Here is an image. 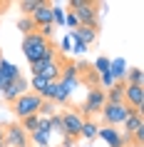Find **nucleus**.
<instances>
[{"label":"nucleus","instance_id":"f257e3e1","mask_svg":"<svg viewBox=\"0 0 144 147\" xmlns=\"http://www.w3.org/2000/svg\"><path fill=\"white\" fill-rule=\"evenodd\" d=\"M99 8H104V3H94V0H70L67 10H72L77 23L82 28L99 30Z\"/></svg>","mask_w":144,"mask_h":147},{"label":"nucleus","instance_id":"f03ea898","mask_svg":"<svg viewBox=\"0 0 144 147\" xmlns=\"http://www.w3.org/2000/svg\"><path fill=\"white\" fill-rule=\"evenodd\" d=\"M139 112L142 110H134V107H129V105H124V102H119V105L104 102V107L99 112V120H102V127H119L127 117L139 115Z\"/></svg>","mask_w":144,"mask_h":147},{"label":"nucleus","instance_id":"7ed1b4c3","mask_svg":"<svg viewBox=\"0 0 144 147\" xmlns=\"http://www.w3.org/2000/svg\"><path fill=\"white\" fill-rule=\"evenodd\" d=\"M50 45H52V40L42 38L38 30L30 32V35H25V38H23V55L27 57V65H32V62L42 60Z\"/></svg>","mask_w":144,"mask_h":147},{"label":"nucleus","instance_id":"20e7f679","mask_svg":"<svg viewBox=\"0 0 144 147\" xmlns=\"http://www.w3.org/2000/svg\"><path fill=\"white\" fill-rule=\"evenodd\" d=\"M104 102H107L104 100V90H102V87H90V90H87V97L82 100V105H75V110L84 117V120H92L94 115L102 112Z\"/></svg>","mask_w":144,"mask_h":147},{"label":"nucleus","instance_id":"39448f33","mask_svg":"<svg viewBox=\"0 0 144 147\" xmlns=\"http://www.w3.org/2000/svg\"><path fill=\"white\" fill-rule=\"evenodd\" d=\"M40 105H42V97H40L38 92H32V90H30V92L20 95V97L10 105V110H13L15 120H23V117H27V115H38Z\"/></svg>","mask_w":144,"mask_h":147},{"label":"nucleus","instance_id":"423d86ee","mask_svg":"<svg viewBox=\"0 0 144 147\" xmlns=\"http://www.w3.org/2000/svg\"><path fill=\"white\" fill-rule=\"evenodd\" d=\"M3 132H5V145H8V147H32L30 135L20 127L17 120H13V122H3Z\"/></svg>","mask_w":144,"mask_h":147},{"label":"nucleus","instance_id":"0eeeda50","mask_svg":"<svg viewBox=\"0 0 144 147\" xmlns=\"http://www.w3.org/2000/svg\"><path fill=\"white\" fill-rule=\"evenodd\" d=\"M60 117H62V137L80 140V130H82L84 117L80 115L75 107H70V110H65V112H60Z\"/></svg>","mask_w":144,"mask_h":147},{"label":"nucleus","instance_id":"6e6552de","mask_svg":"<svg viewBox=\"0 0 144 147\" xmlns=\"http://www.w3.org/2000/svg\"><path fill=\"white\" fill-rule=\"evenodd\" d=\"M75 65H77V82H80V85H87V90H90V87H99V75L94 72L92 62L80 60V62H75Z\"/></svg>","mask_w":144,"mask_h":147},{"label":"nucleus","instance_id":"1a4fd4ad","mask_svg":"<svg viewBox=\"0 0 144 147\" xmlns=\"http://www.w3.org/2000/svg\"><path fill=\"white\" fill-rule=\"evenodd\" d=\"M25 92H30V85H27V78L20 75L17 80H13V82L3 90V100L8 102V105H13V102H15L20 95H25Z\"/></svg>","mask_w":144,"mask_h":147},{"label":"nucleus","instance_id":"9d476101","mask_svg":"<svg viewBox=\"0 0 144 147\" xmlns=\"http://www.w3.org/2000/svg\"><path fill=\"white\" fill-rule=\"evenodd\" d=\"M20 75H23V72H20V67H17V65L8 62L5 57H0V92H3V90L13 82V80H17Z\"/></svg>","mask_w":144,"mask_h":147},{"label":"nucleus","instance_id":"9b49d317","mask_svg":"<svg viewBox=\"0 0 144 147\" xmlns=\"http://www.w3.org/2000/svg\"><path fill=\"white\" fill-rule=\"evenodd\" d=\"M30 20L35 23V28H47V25H52V3H47V0H42L40 3V8L35 10L30 15Z\"/></svg>","mask_w":144,"mask_h":147},{"label":"nucleus","instance_id":"f8f14e48","mask_svg":"<svg viewBox=\"0 0 144 147\" xmlns=\"http://www.w3.org/2000/svg\"><path fill=\"white\" fill-rule=\"evenodd\" d=\"M142 102H144V85H127L124 82V105L142 110Z\"/></svg>","mask_w":144,"mask_h":147},{"label":"nucleus","instance_id":"ddd939ff","mask_svg":"<svg viewBox=\"0 0 144 147\" xmlns=\"http://www.w3.org/2000/svg\"><path fill=\"white\" fill-rule=\"evenodd\" d=\"M97 137L104 142L107 147H124V137H122V130L117 127H99Z\"/></svg>","mask_w":144,"mask_h":147},{"label":"nucleus","instance_id":"4468645a","mask_svg":"<svg viewBox=\"0 0 144 147\" xmlns=\"http://www.w3.org/2000/svg\"><path fill=\"white\" fill-rule=\"evenodd\" d=\"M70 35H72L75 40H80V42L87 47V45H94V40H97L99 30H92V28H82V25H80L77 30H70Z\"/></svg>","mask_w":144,"mask_h":147},{"label":"nucleus","instance_id":"2eb2a0df","mask_svg":"<svg viewBox=\"0 0 144 147\" xmlns=\"http://www.w3.org/2000/svg\"><path fill=\"white\" fill-rule=\"evenodd\" d=\"M124 72H127V60L124 57L109 60V75H112L114 82H124Z\"/></svg>","mask_w":144,"mask_h":147},{"label":"nucleus","instance_id":"dca6fc26","mask_svg":"<svg viewBox=\"0 0 144 147\" xmlns=\"http://www.w3.org/2000/svg\"><path fill=\"white\" fill-rule=\"evenodd\" d=\"M122 127H124V135H134V132H139V130H144V117H142V112L139 115H132V117H127L124 122H122Z\"/></svg>","mask_w":144,"mask_h":147},{"label":"nucleus","instance_id":"f3484780","mask_svg":"<svg viewBox=\"0 0 144 147\" xmlns=\"http://www.w3.org/2000/svg\"><path fill=\"white\" fill-rule=\"evenodd\" d=\"M104 100L112 102V105H119L124 102V82H114L109 90H104Z\"/></svg>","mask_w":144,"mask_h":147},{"label":"nucleus","instance_id":"a211bd4d","mask_svg":"<svg viewBox=\"0 0 144 147\" xmlns=\"http://www.w3.org/2000/svg\"><path fill=\"white\" fill-rule=\"evenodd\" d=\"M97 130H99V125L94 122V120H84L82 122V130H80V140H94L97 137Z\"/></svg>","mask_w":144,"mask_h":147},{"label":"nucleus","instance_id":"6ab92c4d","mask_svg":"<svg viewBox=\"0 0 144 147\" xmlns=\"http://www.w3.org/2000/svg\"><path fill=\"white\" fill-rule=\"evenodd\" d=\"M124 82H127V85H144L142 67H127V72H124Z\"/></svg>","mask_w":144,"mask_h":147},{"label":"nucleus","instance_id":"aec40b11","mask_svg":"<svg viewBox=\"0 0 144 147\" xmlns=\"http://www.w3.org/2000/svg\"><path fill=\"white\" fill-rule=\"evenodd\" d=\"M40 3H42V0H20V3H17V8H20L23 18H30L32 13L40 8Z\"/></svg>","mask_w":144,"mask_h":147},{"label":"nucleus","instance_id":"412c9836","mask_svg":"<svg viewBox=\"0 0 144 147\" xmlns=\"http://www.w3.org/2000/svg\"><path fill=\"white\" fill-rule=\"evenodd\" d=\"M27 85H30V90H32V92H38V95H40V92H42V90H45L47 85H50V80H47L45 75H32Z\"/></svg>","mask_w":144,"mask_h":147},{"label":"nucleus","instance_id":"4be33fe9","mask_svg":"<svg viewBox=\"0 0 144 147\" xmlns=\"http://www.w3.org/2000/svg\"><path fill=\"white\" fill-rule=\"evenodd\" d=\"M30 142L38 147H50V132H42V130L30 132Z\"/></svg>","mask_w":144,"mask_h":147},{"label":"nucleus","instance_id":"5701e85b","mask_svg":"<svg viewBox=\"0 0 144 147\" xmlns=\"http://www.w3.org/2000/svg\"><path fill=\"white\" fill-rule=\"evenodd\" d=\"M17 122H20V127H23V130L27 132V135H30V132H35V130H38L40 117H38V115H27V117H23V120H17Z\"/></svg>","mask_w":144,"mask_h":147},{"label":"nucleus","instance_id":"b1692460","mask_svg":"<svg viewBox=\"0 0 144 147\" xmlns=\"http://www.w3.org/2000/svg\"><path fill=\"white\" fill-rule=\"evenodd\" d=\"M55 112H57V105L42 100V105H40V110H38V117H50V115H55Z\"/></svg>","mask_w":144,"mask_h":147},{"label":"nucleus","instance_id":"393cba45","mask_svg":"<svg viewBox=\"0 0 144 147\" xmlns=\"http://www.w3.org/2000/svg\"><path fill=\"white\" fill-rule=\"evenodd\" d=\"M17 30H23V35H30V32H35L38 28H35V23H32L30 18H20V20H17Z\"/></svg>","mask_w":144,"mask_h":147},{"label":"nucleus","instance_id":"a878e982","mask_svg":"<svg viewBox=\"0 0 144 147\" xmlns=\"http://www.w3.org/2000/svg\"><path fill=\"white\" fill-rule=\"evenodd\" d=\"M47 120H50V132H60V135H62V117H60V112L50 115Z\"/></svg>","mask_w":144,"mask_h":147},{"label":"nucleus","instance_id":"bb28decb","mask_svg":"<svg viewBox=\"0 0 144 147\" xmlns=\"http://www.w3.org/2000/svg\"><path fill=\"white\" fill-rule=\"evenodd\" d=\"M52 25H65V8L52 5Z\"/></svg>","mask_w":144,"mask_h":147},{"label":"nucleus","instance_id":"cd10ccee","mask_svg":"<svg viewBox=\"0 0 144 147\" xmlns=\"http://www.w3.org/2000/svg\"><path fill=\"white\" fill-rule=\"evenodd\" d=\"M65 25H67L70 30H77V28H80V23H77V18H75L72 10H65Z\"/></svg>","mask_w":144,"mask_h":147},{"label":"nucleus","instance_id":"c85d7f7f","mask_svg":"<svg viewBox=\"0 0 144 147\" xmlns=\"http://www.w3.org/2000/svg\"><path fill=\"white\" fill-rule=\"evenodd\" d=\"M67 35H70V32H67ZM70 40H72V50H75L77 55H82V53H87V47H84L82 42H80V40H75V38H72V35H70Z\"/></svg>","mask_w":144,"mask_h":147},{"label":"nucleus","instance_id":"c756f323","mask_svg":"<svg viewBox=\"0 0 144 147\" xmlns=\"http://www.w3.org/2000/svg\"><path fill=\"white\" fill-rule=\"evenodd\" d=\"M77 145V140H72V137H62V147H75Z\"/></svg>","mask_w":144,"mask_h":147},{"label":"nucleus","instance_id":"7c9ffc66","mask_svg":"<svg viewBox=\"0 0 144 147\" xmlns=\"http://www.w3.org/2000/svg\"><path fill=\"white\" fill-rule=\"evenodd\" d=\"M8 8H10V3H5V0H0V15H3V13H5Z\"/></svg>","mask_w":144,"mask_h":147},{"label":"nucleus","instance_id":"2f4dec72","mask_svg":"<svg viewBox=\"0 0 144 147\" xmlns=\"http://www.w3.org/2000/svg\"><path fill=\"white\" fill-rule=\"evenodd\" d=\"M0 57H3V47H0Z\"/></svg>","mask_w":144,"mask_h":147}]
</instances>
